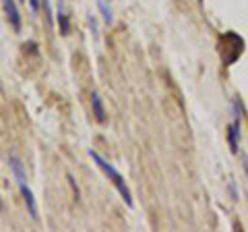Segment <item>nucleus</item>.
Segmentation results:
<instances>
[{
    "instance_id": "nucleus-3",
    "label": "nucleus",
    "mask_w": 248,
    "mask_h": 232,
    "mask_svg": "<svg viewBox=\"0 0 248 232\" xmlns=\"http://www.w3.org/2000/svg\"><path fill=\"white\" fill-rule=\"evenodd\" d=\"M19 191H21V195H23V201H25V207H27L29 218H31V220H37L40 215H37V201H35L33 191L29 189L27 182H21V184H19Z\"/></svg>"
},
{
    "instance_id": "nucleus-13",
    "label": "nucleus",
    "mask_w": 248,
    "mask_h": 232,
    "mask_svg": "<svg viewBox=\"0 0 248 232\" xmlns=\"http://www.w3.org/2000/svg\"><path fill=\"white\" fill-rule=\"evenodd\" d=\"M2 207H4V203H2V195H0V210H2Z\"/></svg>"
},
{
    "instance_id": "nucleus-4",
    "label": "nucleus",
    "mask_w": 248,
    "mask_h": 232,
    "mask_svg": "<svg viewBox=\"0 0 248 232\" xmlns=\"http://www.w3.org/2000/svg\"><path fill=\"white\" fill-rule=\"evenodd\" d=\"M89 104H91V114H93V118H95V122H99V125H106L108 114H106L104 102H102V98H99L97 91H91V96H89Z\"/></svg>"
},
{
    "instance_id": "nucleus-10",
    "label": "nucleus",
    "mask_w": 248,
    "mask_h": 232,
    "mask_svg": "<svg viewBox=\"0 0 248 232\" xmlns=\"http://www.w3.org/2000/svg\"><path fill=\"white\" fill-rule=\"evenodd\" d=\"M66 181H68V184H71L73 199H75V201H81V189H79V182L75 181V176H73V174H66Z\"/></svg>"
},
{
    "instance_id": "nucleus-1",
    "label": "nucleus",
    "mask_w": 248,
    "mask_h": 232,
    "mask_svg": "<svg viewBox=\"0 0 248 232\" xmlns=\"http://www.w3.org/2000/svg\"><path fill=\"white\" fill-rule=\"evenodd\" d=\"M89 156H91V160L95 162V166L102 170V172L108 176V181H110L114 187H116V191L120 193V197L124 199V203H126L128 207H133L135 203H133V193H130V189H128V184L124 182V179H122V174L116 170L110 162H108L104 156H99V153L95 151V149H89Z\"/></svg>"
},
{
    "instance_id": "nucleus-9",
    "label": "nucleus",
    "mask_w": 248,
    "mask_h": 232,
    "mask_svg": "<svg viewBox=\"0 0 248 232\" xmlns=\"http://www.w3.org/2000/svg\"><path fill=\"white\" fill-rule=\"evenodd\" d=\"M42 6H44V15H46V23H48V27H54L56 13H54V9H52V2L50 0H42Z\"/></svg>"
},
{
    "instance_id": "nucleus-8",
    "label": "nucleus",
    "mask_w": 248,
    "mask_h": 232,
    "mask_svg": "<svg viewBox=\"0 0 248 232\" xmlns=\"http://www.w3.org/2000/svg\"><path fill=\"white\" fill-rule=\"evenodd\" d=\"M95 4H97V9H99V15H102V19L108 27L114 23V15H112V9H110V4H108V0H95Z\"/></svg>"
},
{
    "instance_id": "nucleus-14",
    "label": "nucleus",
    "mask_w": 248,
    "mask_h": 232,
    "mask_svg": "<svg viewBox=\"0 0 248 232\" xmlns=\"http://www.w3.org/2000/svg\"><path fill=\"white\" fill-rule=\"evenodd\" d=\"M19 2H25V0H19Z\"/></svg>"
},
{
    "instance_id": "nucleus-5",
    "label": "nucleus",
    "mask_w": 248,
    "mask_h": 232,
    "mask_svg": "<svg viewBox=\"0 0 248 232\" xmlns=\"http://www.w3.org/2000/svg\"><path fill=\"white\" fill-rule=\"evenodd\" d=\"M9 168H11V172H13V176H15V181H17V184L27 182L25 164L21 162V158L17 156V153H11V156H9Z\"/></svg>"
},
{
    "instance_id": "nucleus-11",
    "label": "nucleus",
    "mask_w": 248,
    "mask_h": 232,
    "mask_svg": "<svg viewBox=\"0 0 248 232\" xmlns=\"http://www.w3.org/2000/svg\"><path fill=\"white\" fill-rule=\"evenodd\" d=\"M29 2V9H31V13H33V17L37 13H40V6H42V0H27Z\"/></svg>"
},
{
    "instance_id": "nucleus-7",
    "label": "nucleus",
    "mask_w": 248,
    "mask_h": 232,
    "mask_svg": "<svg viewBox=\"0 0 248 232\" xmlns=\"http://www.w3.org/2000/svg\"><path fill=\"white\" fill-rule=\"evenodd\" d=\"M238 135H240V114L236 112V118L228 129V141H230V148L234 153L238 151Z\"/></svg>"
},
{
    "instance_id": "nucleus-6",
    "label": "nucleus",
    "mask_w": 248,
    "mask_h": 232,
    "mask_svg": "<svg viewBox=\"0 0 248 232\" xmlns=\"http://www.w3.org/2000/svg\"><path fill=\"white\" fill-rule=\"evenodd\" d=\"M56 19H58V32L62 37H66L71 33V19L66 15V9H64V0H58V11H56Z\"/></svg>"
},
{
    "instance_id": "nucleus-12",
    "label": "nucleus",
    "mask_w": 248,
    "mask_h": 232,
    "mask_svg": "<svg viewBox=\"0 0 248 232\" xmlns=\"http://www.w3.org/2000/svg\"><path fill=\"white\" fill-rule=\"evenodd\" d=\"M89 25H91L93 33H95V37H97V23H95V17H89Z\"/></svg>"
},
{
    "instance_id": "nucleus-2",
    "label": "nucleus",
    "mask_w": 248,
    "mask_h": 232,
    "mask_svg": "<svg viewBox=\"0 0 248 232\" xmlns=\"http://www.w3.org/2000/svg\"><path fill=\"white\" fill-rule=\"evenodd\" d=\"M2 9H4V15H6V21L9 25L13 27V32H21V23H23V17H21V11H19V4L17 0H2Z\"/></svg>"
}]
</instances>
